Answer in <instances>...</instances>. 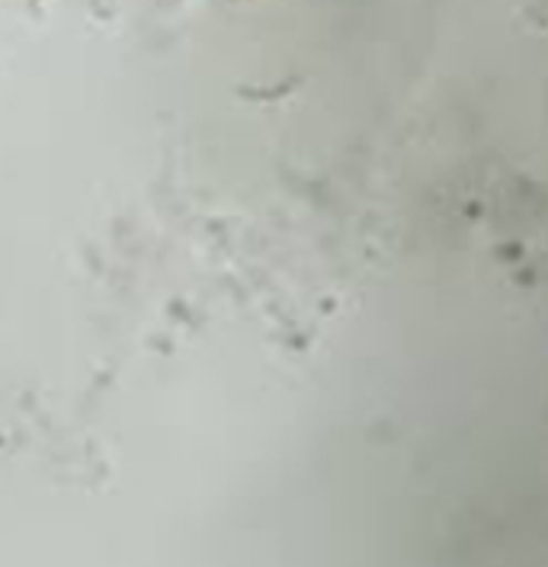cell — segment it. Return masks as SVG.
<instances>
[]
</instances>
